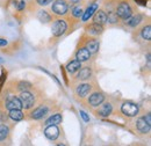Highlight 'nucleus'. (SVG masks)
Segmentation results:
<instances>
[{
    "label": "nucleus",
    "mask_w": 151,
    "mask_h": 146,
    "mask_svg": "<svg viewBox=\"0 0 151 146\" xmlns=\"http://www.w3.org/2000/svg\"><path fill=\"white\" fill-rule=\"evenodd\" d=\"M20 101H21V104H22V108H26V109H29L34 106V102H35V99L33 96L32 93L29 92L23 91L20 95Z\"/></svg>",
    "instance_id": "nucleus-1"
},
{
    "label": "nucleus",
    "mask_w": 151,
    "mask_h": 146,
    "mask_svg": "<svg viewBox=\"0 0 151 146\" xmlns=\"http://www.w3.org/2000/svg\"><path fill=\"white\" fill-rule=\"evenodd\" d=\"M116 15L120 16L121 19H124V20L129 19L132 15V11L130 6L127 2L120 4V6L117 7V11H116Z\"/></svg>",
    "instance_id": "nucleus-2"
},
{
    "label": "nucleus",
    "mask_w": 151,
    "mask_h": 146,
    "mask_svg": "<svg viewBox=\"0 0 151 146\" xmlns=\"http://www.w3.org/2000/svg\"><path fill=\"white\" fill-rule=\"evenodd\" d=\"M121 110H122V112H123L124 115H127V116H129V117H134V116H136L137 112H138V107H137L135 103L126 102V103L122 104Z\"/></svg>",
    "instance_id": "nucleus-3"
},
{
    "label": "nucleus",
    "mask_w": 151,
    "mask_h": 146,
    "mask_svg": "<svg viewBox=\"0 0 151 146\" xmlns=\"http://www.w3.org/2000/svg\"><path fill=\"white\" fill-rule=\"evenodd\" d=\"M66 30V23L65 21L63 20H57L56 22L54 23L52 28H51V31L54 34V36H62Z\"/></svg>",
    "instance_id": "nucleus-4"
},
{
    "label": "nucleus",
    "mask_w": 151,
    "mask_h": 146,
    "mask_svg": "<svg viewBox=\"0 0 151 146\" xmlns=\"http://www.w3.org/2000/svg\"><path fill=\"white\" fill-rule=\"evenodd\" d=\"M52 11L58 15H63L68 12V4L64 0H56L52 5Z\"/></svg>",
    "instance_id": "nucleus-5"
},
{
    "label": "nucleus",
    "mask_w": 151,
    "mask_h": 146,
    "mask_svg": "<svg viewBox=\"0 0 151 146\" xmlns=\"http://www.w3.org/2000/svg\"><path fill=\"white\" fill-rule=\"evenodd\" d=\"M44 135L48 139L55 140L57 137L59 136V130L56 125H48V128L44 130Z\"/></svg>",
    "instance_id": "nucleus-6"
},
{
    "label": "nucleus",
    "mask_w": 151,
    "mask_h": 146,
    "mask_svg": "<svg viewBox=\"0 0 151 146\" xmlns=\"http://www.w3.org/2000/svg\"><path fill=\"white\" fill-rule=\"evenodd\" d=\"M6 108H8L9 110L12 109H21L22 108V104H21V101L20 99L15 97V96H12L7 100L6 102Z\"/></svg>",
    "instance_id": "nucleus-7"
},
{
    "label": "nucleus",
    "mask_w": 151,
    "mask_h": 146,
    "mask_svg": "<svg viewBox=\"0 0 151 146\" xmlns=\"http://www.w3.org/2000/svg\"><path fill=\"white\" fill-rule=\"evenodd\" d=\"M136 127H137V129H138L142 133H148V132L150 131L151 124L145 121L144 117H142V118H138V120H137V122H136Z\"/></svg>",
    "instance_id": "nucleus-8"
},
{
    "label": "nucleus",
    "mask_w": 151,
    "mask_h": 146,
    "mask_svg": "<svg viewBox=\"0 0 151 146\" xmlns=\"http://www.w3.org/2000/svg\"><path fill=\"white\" fill-rule=\"evenodd\" d=\"M104 95L100 94V93H94L93 95L90 96V104L93 106V107H98L100 106L102 102H104Z\"/></svg>",
    "instance_id": "nucleus-9"
},
{
    "label": "nucleus",
    "mask_w": 151,
    "mask_h": 146,
    "mask_svg": "<svg viewBox=\"0 0 151 146\" xmlns=\"http://www.w3.org/2000/svg\"><path fill=\"white\" fill-rule=\"evenodd\" d=\"M93 21L94 23H98V24H104L107 22V15L105 12L102 11H95V15L93 16Z\"/></svg>",
    "instance_id": "nucleus-10"
},
{
    "label": "nucleus",
    "mask_w": 151,
    "mask_h": 146,
    "mask_svg": "<svg viewBox=\"0 0 151 146\" xmlns=\"http://www.w3.org/2000/svg\"><path fill=\"white\" fill-rule=\"evenodd\" d=\"M47 112H48V108L44 107V106H42V107L36 108V109L32 112V117H33L34 120H40V118H42L44 115H47Z\"/></svg>",
    "instance_id": "nucleus-11"
},
{
    "label": "nucleus",
    "mask_w": 151,
    "mask_h": 146,
    "mask_svg": "<svg viewBox=\"0 0 151 146\" xmlns=\"http://www.w3.org/2000/svg\"><path fill=\"white\" fill-rule=\"evenodd\" d=\"M90 57H91V52H90L86 48L80 49V50L77 52V59H78L79 62H86V60L90 59Z\"/></svg>",
    "instance_id": "nucleus-12"
},
{
    "label": "nucleus",
    "mask_w": 151,
    "mask_h": 146,
    "mask_svg": "<svg viewBox=\"0 0 151 146\" xmlns=\"http://www.w3.org/2000/svg\"><path fill=\"white\" fill-rule=\"evenodd\" d=\"M90 91H91V86L87 85V84H84V85L78 86V88H77V94H78L80 97H85V96L90 93Z\"/></svg>",
    "instance_id": "nucleus-13"
},
{
    "label": "nucleus",
    "mask_w": 151,
    "mask_h": 146,
    "mask_svg": "<svg viewBox=\"0 0 151 146\" xmlns=\"http://www.w3.org/2000/svg\"><path fill=\"white\" fill-rule=\"evenodd\" d=\"M60 122H62V115H60V114H55V115H52L51 117H49V118L47 120L45 124H47V125H57V124H59Z\"/></svg>",
    "instance_id": "nucleus-14"
},
{
    "label": "nucleus",
    "mask_w": 151,
    "mask_h": 146,
    "mask_svg": "<svg viewBox=\"0 0 151 146\" xmlns=\"http://www.w3.org/2000/svg\"><path fill=\"white\" fill-rule=\"evenodd\" d=\"M80 66H81V62H79L77 59V60H72L71 63H69V65L66 66V69H68V71L70 73H75L80 69Z\"/></svg>",
    "instance_id": "nucleus-15"
},
{
    "label": "nucleus",
    "mask_w": 151,
    "mask_h": 146,
    "mask_svg": "<svg viewBox=\"0 0 151 146\" xmlns=\"http://www.w3.org/2000/svg\"><path fill=\"white\" fill-rule=\"evenodd\" d=\"M112 112V106L109 103H105L104 106H101V108L99 109V115L102 117H107L109 116Z\"/></svg>",
    "instance_id": "nucleus-16"
},
{
    "label": "nucleus",
    "mask_w": 151,
    "mask_h": 146,
    "mask_svg": "<svg viewBox=\"0 0 151 146\" xmlns=\"http://www.w3.org/2000/svg\"><path fill=\"white\" fill-rule=\"evenodd\" d=\"M9 117L13 121H21L23 118V112L21 109H12L9 110Z\"/></svg>",
    "instance_id": "nucleus-17"
},
{
    "label": "nucleus",
    "mask_w": 151,
    "mask_h": 146,
    "mask_svg": "<svg viewBox=\"0 0 151 146\" xmlns=\"http://www.w3.org/2000/svg\"><path fill=\"white\" fill-rule=\"evenodd\" d=\"M96 8H98V5H96V4L92 5L91 7H88V8H87V11H86L85 13H83V21H87L88 19L93 15V13H95Z\"/></svg>",
    "instance_id": "nucleus-18"
},
{
    "label": "nucleus",
    "mask_w": 151,
    "mask_h": 146,
    "mask_svg": "<svg viewBox=\"0 0 151 146\" xmlns=\"http://www.w3.org/2000/svg\"><path fill=\"white\" fill-rule=\"evenodd\" d=\"M91 54H95V52H98V50H99V42L96 41V39H92V41H90L88 43H87V48H86Z\"/></svg>",
    "instance_id": "nucleus-19"
},
{
    "label": "nucleus",
    "mask_w": 151,
    "mask_h": 146,
    "mask_svg": "<svg viewBox=\"0 0 151 146\" xmlns=\"http://www.w3.org/2000/svg\"><path fill=\"white\" fill-rule=\"evenodd\" d=\"M102 30L104 29H102L101 24H98V23H94V24L88 27V33L92 34V35H99V34L102 33Z\"/></svg>",
    "instance_id": "nucleus-20"
},
{
    "label": "nucleus",
    "mask_w": 151,
    "mask_h": 146,
    "mask_svg": "<svg viewBox=\"0 0 151 146\" xmlns=\"http://www.w3.org/2000/svg\"><path fill=\"white\" fill-rule=\"evenodd\" d=\"M91 77V70L88 67H85V69H81L80 72L78 74V78L81 79V80H85V79H88Z\"/></svg>",
    "instance_id": "nucleus-21"
},
{
    "label": "nucleus",
    "mask_w": 151,
    "mask_h": 146,
    "mask_svg": "<svg viewBox=\"0 0 151 146\" xmlns=\"http://www.w3.org/2000/svg\"><path fill=\"white\" fill-rule=\"evenodd\" d=\"M37 18L38 20L41 21V22H43V23H47V22H49L50 21V15L45 12V11H41V12H38L37 14Z\"/></svg>",
    "instance_id": "nucleus-22"
},
{
    "label": "nucleus",
    "mask_w": 151,
    "mask_h": 146,
    "mask_svg": "<svg viewBox=\"0 0 151 146\" xmlns=\"http://www.w3.org/2000/svg\"><path fill=\"white\" fill-rule=\"evenodd\" d=\"M142 37L144 38V39H150L151 38V27L150 26H147V27H144L143 29H142Z\"/></svg>",
    "instance_id": "nucleus-23"
},
{
    "label": "nucleus",
    "mask_w": 151,
    "mask_h": 146,
    "mask_svg": "<svg viewBox=\"0 0 151 146\" xmlns=\"http://www.w3.org/2000/svg\"><path fill=\"white\" fill-rule=\"evenodd\" d=\"M141 20H142V16L139 15V14H137L136 16H134L132 19L129 20V22H128V24L130 26V27H136L139 22H141Z\"/></svg>",
    "instance_id": "nucleus-24"
},
{
    "label": "nucleus",
    "mask_w": 151,
    "mask_h": 146,
    "mask_svg": "<svg viewBox=\"0 0 151 146\" xmlns=\"http://www.w3.org/2000/svg\"><path fill=\"white\" fill-rule=\"evenodd\" d=\"M7 135H8V128L6 127V125H0V140H2V139H5L6 137H7Z\"/></svg>",
    "instance_id": "nucleus-25"
},
{
    "label": "nucleus",
    "mask_w": 151,
    "mask_h": 146,
    "mask_svg": "<svg viewBox=\"0 0 151 146\" xmlns=\"http://www.w3.org/2000/svg\"><path fill=\"white\" fill-rule=\"evenodd\" d=\"M32 87V84L30 82H28V81H21L19 84V89L20 91H27L28 88H30Z\"/></svg>",
    "instance_id": "nucleus-26"
},
{
    "label": "nucleus",
    "mask_w": 151,
    "mask_h": 146,
    "mask_svg": "<svg viewBox=\"0 0 151 146\" xmlns=\"http://www.w3.org/2000/svg\"><path fill=\"white\" fill-rule=\"evenodd\" d=\"M83 9H81V7H75L73 8V11H72V15L75 16V18H80V16H83Z\"/></svg>",
    "instance_id": "nucleus-27"
},
{
    "label": "nucleus",
    "mask_w": 151,
    "mask_h": 146,
    "mask_svg": "<svg viewBox=\"0 0 151 146\" xmlns=\"http://www.w3.org/2000/svg\"><path fill=\"white\" fill-rule=\"evenodd\" d=\"M37 2L38 5H41V6H47L50 2H52V0H37Z\"/></svg>",
    "instance_id": "nucleus-28"
},
{
    "label": "nucleus",
    "mask_w": 151,
    "mask_h": 146,
    "mask_svg": "<svg viewBox=\"0 0 151 146\" xmlns=\"http://www.w3.org/2000/svg\"><path fill=\"white\" fill-rule=\"evenodd\" d=\"M80 115H81V117H83V120H84L85 122H88V121H90V117L87 116V114H86L85 111L81 110V111H80Z\"/></svg>",
    "instance_id": "nucleus-29"
},
{
    "label": "nucleus",
    "mask_w": 151,
    "mask_h": 146,
    "mask_svg": "<svg viewBox=\"0 0 151 146\" xmlns=\"http://www.w3.org/2000/svg\"><path fill=\"white\" fill-rule=\"evenodd\" d=\"M5 79H6V73L2 72L1 77H0V89H1V87H2V85H4V81H5Z\"/></svg>",
    "instance_id": "nucleus-30"
},
{
    "label": "nucleus",
    "mask_w": 151,
    "mask_h": 146,
    "mask_svg": "<svg viewBox=\"0 0 151 146\" xmlns=\"http://www.w3.org/2000/svg\"><path fill=\"white\" fill-rule=\"evenodd\" d=\"M135 1H136V4H138L141 6H145L147 5V0H135Z\"/></svg>",
    "instance_id": "nucleus-31"
},
{
    "label": "nucleus",
    "mask_w": 151,
    "mask_h": 146,
    "mask_svg": "<svg viewBox=\"0 0 151 146\" xmlns=\"http://www.w3.org/2000/svg\"><path fill=\"white\" fill-rule=\"evenodd\" d=\"M5 45H7V41L4 38H0V47H5Z\"/></svg>",
    "instance_id": "nucleus-32"
},
{
    "label": "nucleus",
    "mask_w": 151,
    "mask_h": 146,
    "mask_svg": "<svg viewBox=\"0 0 151 146\" xmlns=\"http://www.w3.org/2000/svg\"><path fill=\"white\" fill-rule=\"evenodd\" d=\"M24 8V1H20V5L18 6V9L21 11V9H23Z\"/></svg>",
    "instance_id": "nucleus-33"
},
{
    "label": "nucleus",
    "mask_w": 151,
    "mask_h": 146,
    "mask_svg": "<svg viewBox=\"0 0 151 146\" xmlns=\"http://www.w3.org/2000/svg\"><path fill=\"white\" fill-rule=\"evenodd\" d=\"M71 1H72V2H78L79 0H71Z\"/></svg>",
    "instance_id": "nucleus-34"
}]
</instances>
